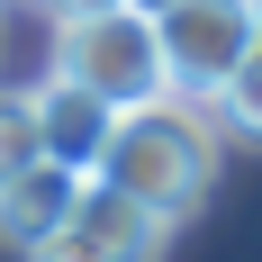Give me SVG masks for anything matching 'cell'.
Masks as SVG:
<instances>
[{"mask_svg":"<svg viewBox=\"0 0 262 262\" xmlns=\"http://www.w3.org/2000/svg\"><path fill=\"white\" fill-rule=\"evenodd\" d=\"M154 36H163L172 91L181 100H217L226 73L244 63V46H253V0H172L154 18Z\"/></svg>","mask_w":262,"mask_h":262,"instance_id":"cell-3","label":"cell"},{"mask_svg":"<svg viewBox=\"0 0 262 262\" xmlns=\"http://www.w3.org/2000/svg\"><path fill=\"white\" fill-rule=\"evenodd\" d=\"M54 18H91V9H118V0H46Z\"/></svg>","mask_w":262,"mask_h":262,"instance_id":"cell-9","label":"cell"},{"mask_svg":"<svg viewBox=\"0 0 262 262\" xmlns=\"http://www.w3.org/2000/svg\"><path fill=\"white\" fill-rule=\"evenodd\" d=\"M127 9H145V18H163V9H172V0H127Z\"/></svg>","mask_w":262,"mask_h":262,"instance_id":"cell-10","label":"cell"},{"mask_svg":"<svg viewBox=\"0 0 262 262\" xmlns=\"http://www.w3.org/2000/svg\"><path fill=\"white\" fill-rule=\"evenodd\" d=\"M73 199H81V172H73V163H54V154H36L27 172L0 181V244H9V253H36V244L63 226Z\"/></svg>","mask_w":262,"mask_h":262,"instance_id":"cell-6","label":"cell"},{"mask_svg":"<svg viewBox=\"0 0 262 262\" xmlns=\"http://www.w3.org/2000/svg\"><path fill=\"white\" fill-rule=\"evenodd\" d=\"M36 154H46V136H36V100H27V91H0V181L27 172Z\"/></svg>","mask_w":262,"mask_h":262,"instance_id":"cell-8","label":"cell"},{"mask_svg":"<svg viewBox=\"0 0 262 262\" xmlns=\"http://www.w3.org/2000/svg\"><path fill=\"white\" fill-rule=\"evenodd\" d=\"M0 36H9V27H0Z\"/></svg>","mask_w":262,"mask_h":262,"instance_id":"cell-11","label":"cell"},{"mask_svg":"<svg viewBox=\"0 0 262 262\" xmlns=\"http://www.w3.org/2000/svg\"><path fill=\"white\" fill-rule=\"evenodd\" d=\"M54 73H73L81 91H100L108 108H145L172 91L163 73V36L145 9H91V18H54Z\"/></svg>","mask_w":262,"mask_h":262,"instance_id":"cell-2","label":"cell"},{"mask_svg":"<svg viewBox=\"0 0 262 262\" xmlns=\"http://www.w3.org/2000/svg\"><path fill=\"white\" fill-rule=\"evenodd\" d=\"M163 235H172V226H163L145 199H127V190H108V181H81V199L63 208V226H54L27 262H154Z\"/></svg>","mask_w":262,"mask_h":262,"instance_id":"cell-4","label":"cell"},{"mask_svg":"<svg viewBox=\"0 0 262 262\" xmlns=\"http://www.w3.org/2000/svg\"><path fill=\"white\" fill-rule=\"evenodd\" d=\"M217 127H235V136H262V0H253V46H244V63L226 73V91H217Z\"/></svg>","mask_w":262,"mask_h":262,"instance_id":"cell-7","label":"cell"},{"mask_svg":"<svg viewBox=\"0 0 262 262\" xmlns=\"http://www.w3.org/2000/svg\"><path fill=\"white\" fill-rule=\"evenodd\" d=\"M27 100H36V136H46V154L73 163L81 181H91V172H100V154H108V136H118V108H108L100 91H81L73 73H46Z\"/></svg>","mask_w":262,"mask_h":262,"instance_id":"cell-5","label":"cell"},{"mask_svg":"<svg viewBox=\"0 0 262 262\" xmlns=\"http://www.w3.org/2000/svg\"><path fill=\"white\" fill-rule=\"evenodd\" d=\"M91 181L127 190L163 226H181L217 181V127H208V100H181V91H163L145 108H118V136H108V154Z\"/></svg>","mask_w":262,"mask_h":262,"instance_id":"cell-1","label":"cell"}]
</instances>
